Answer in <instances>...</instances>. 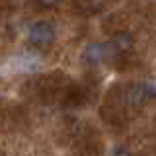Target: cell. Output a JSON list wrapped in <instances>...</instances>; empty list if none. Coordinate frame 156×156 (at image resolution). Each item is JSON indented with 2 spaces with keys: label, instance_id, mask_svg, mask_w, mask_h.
<instances>
[{
  "label": "cell",
  "instance_id": "5b68a950",
  "mask_svg": "<svg viewBox=\"0 0 156 156\" xmlns=\"http://www.w3.org/2000/svg\"><path fill=\"white\" fill-rule=\"evenodd\" d=\"M109 156H133V152H131V148H129L127 144L119 143V144H115L113 148H111Z\"/></svg>",
  "mask_w": 156,
  "mask_h": 156
},
{
  "label": "cell",
  "instance_id": "8992f818",
  "mask_svg": "<svg viewBox=\"0 0 156 156\" xmlns=\"http://www.w3.org/2000/svg\"><path fill=\"white\" fill-rule=\"evenodd\" d=\"M37 2H39V6H43V8H55L62 0H37Z\"/></svg>",
  "mask_w": 156,
  "mask_h": 156
},
{
  "label": "cell",
  "instance_id": "3957f363",
  "mask_svg": "<svg viewBox=\"0 0 156 156\" xmlns=\"http://www.w3.org/2000/svg\"><path fill=\"white\" fill-rule=\"evenodd\" d=\"M109 51H107V43H100V41H94V43H88L82 51V61L84 65L88 66H98L107 58Z\"/></svg>",
  "mask_w": 156,
  "mask_h": 156
},
{
  "label": "cell",
  "instance_id": "277c9868",
  "mask_svg": "<svg viewBox=\"0 0 156 156\" xmlns=\"http://www.w3.org/2000/svg\"><path fill=\"white\" fill-rule=\"evenodd\" d=\"M152 90H154V86H150V84H140V82L133 84L129 90H127V101H129V105L143 107L146 101L154 96Z\"/></svg>",
  "mask_w": 156,
  "mask_h": 156
},
{
  "label": "cell",
  "instance_id": "7a4b0ae2",
  "mask_svg": "<svg viewBox=\"0 0 156 156\" xmlns=\"http://www.w3.org/2000/svg\"><path fill=\"white\" fill-rule=\"evenodd\" d=\"M135 47V35L127 29H121V31H115L111 39L107 41V51L109 55H125L131 49Z\"/></svg>",
  "mask_w": 156,
  "mask_h": 156
},
{
  "label": "cell",
  "instance_id": "6da1fadb",
  "mask_svg": "<svg viewBox=\"0 0 156 156\" xmlns=\"http://www.w3.org/2000/svg\"><path fill=\"white\" fill-rule=\"evenodd\" d=\"M57 37L55 23L51 20H35L27 29V41L35 49H49Z\"/></svg>",
  "mask_w": 156,
  "mask_h": 156
}]
</instances>
